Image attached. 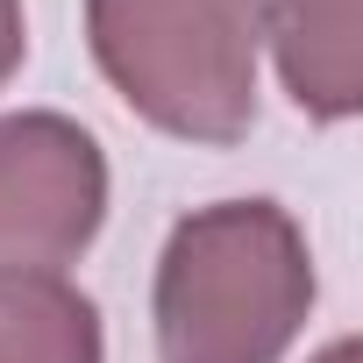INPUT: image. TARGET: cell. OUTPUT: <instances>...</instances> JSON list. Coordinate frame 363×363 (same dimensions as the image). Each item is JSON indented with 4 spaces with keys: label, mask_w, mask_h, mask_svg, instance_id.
<instances>
[{
    "label": "cell",
    "mask_w": 363,
    "mask_h": 363,
    "mask_svg": "<svg viewBox=\"0 0 363 363\" xmlns=\"http://www.w3.org/2000/svg\"><path fill=\"white\" fill-rule=\"evenodd\" d=\"M313 363H363V349H356V335H335V342H328Z\"/></svg>",
    "instance_id": "cell-7"
},
{
    "label": "cell",
    "mask_w": 363,
    "mask_h": 363,
    "mask_svg": "<svg viewBox=\"0 0 363 363\" xmlns=\"http://www.w3.org/2000/svg\"><path fill=\"white\" fill-rule=\"evenodd\" d=\"M313 250L278 200H214L164 235L157 363H278L313 313Z\"/></svg>",
    "instance_id": "cell-1"
},
{
    "label": "cell",
    "mask_w": 363,
    "mask_h": 363,
    "mask_svg": "<svg viewBox=\"0 0 363 363\" xmlns=\"http://www.w3.org/2000/svg\"><path fill=\"white\" fill-rule=\"evenodd\" d=\"M22 57H29V15H22V0H0V93L22 72Z\"/></svg>",
    "instance_id": "cell-6"
},
{
    "label": "cell",
    "mask_w": 363,
    "mask_h": 363,
    "mask_svg": "<svg viewBox=\"0 0 363 363\" xmlns=\"http://www.w3.org/2000/svg\"><path fill=\"white\" fill-rule=\"evenodd\" d=\"M264 43L306 121H356L363 107V0H264Z\"/></svg>",
    "instance_id": "cell-4"
},
{
    "label": "cell",
    "mask_w": 363,
    "mask_h": 363,
    "mask_svg": "<svg viewBox=\"0 0 363 363\" xmlns=\"http://www.w3.org/2000/svg\"><path fill=\"white\" fill-rule=\"evenodd\" d=\"M0 363H107L100 306L72 278H0Z\"/></svg>",
    "instance_id": "cell-5"
},
{
    "label": "cell",
    "mask_w": 363,
    "mask_h": 363,
    "mask_svg": "<svg viewBox=\"0 0 363 363\" xmlns=\"http://www.w3.org/2000/svg\"><path fill=\"white\" fill-rule=\"evenodd\" d=\"M100 79L178 143H242L257 121L264 0H86Z\"/></svg>",
    "instance_id": "cell-2"
},
{
    "label": "cell",
    "mask_w": 363,
    "mask_h": 363,
    "mask_svg": "<svg viewBox=\"0 0 363 363\" xmlns=\"http://www.w3.org/2000/svg\"><path fill=\"white\" fill-rule=\"evenodd\" d=\"M107 221V157L57 107L0 114V278H65Z\"/></svg>",
    "instance_id": "cell-3"
}]
</instances>
